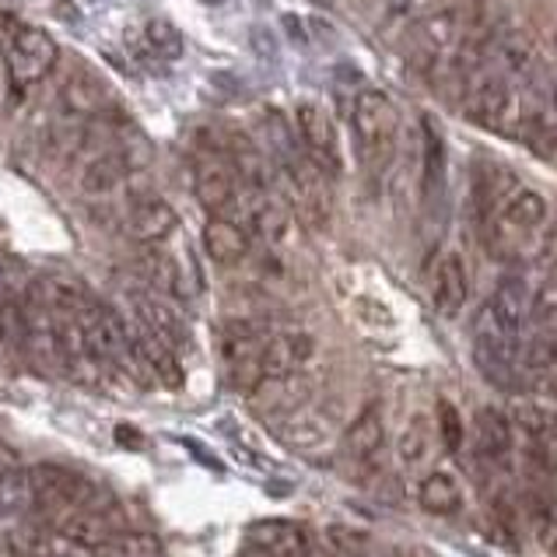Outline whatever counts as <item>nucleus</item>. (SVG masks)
Returning <instances> with one entry per match:
<instances>
[{"label":"nucleus","instance_id":"6","mask_svg":"<svg viewBox=\"0 0 557 557\" xmlns=\"http://www.w3.org/2000/svg\"><path fill=\"white\" fill-rule=\"evenodd\" d=\"M28 484H32V508L50 512L53 522L95 502V484L88 476L60 463L28 467Z\"/></svg>","mask_w":557,"mask_h":557},{"label":"nucleus","instance_id":"18","mask_svg":"<svg viewBox=\"0 0 557 557\" xmlns=\"http://www.w3.org/2000/svg\"><path fill=\"white\" fill-rule=\"evenodd\" d=\"M180 218L172 211V203H165L162 197H145L131 207V214H126V232H131L134 243L140 246H158L165 243V238L176 232Z\"/></svg>","mask_w":557,"mask_h":557},{"label":"nucleus","instance_id":"4","mask_svg":"<svg viewBox=\"0 0 557 557\" xmlns=\"http://www.w3.org/2000/svg\"><path fill=\"white\" fill-rule=\"evenodd\" d=\"M351 131L364 169H386L400 137V109L386 91L369 88L351 106Z\"/></svg>","mask_w":557,"mask_h":557},{"label":"nucleus","instance_id":"17","mask_svg":"<svg viewBox=\"0 0 557 557\" xmlns=\"http://www.w3.org/2000/svg\"><path fill=\"white\" fill-rule=\"evenodd\" d=\"M131 306H134V312L140 315V320H145L158 333V337L169 341L180 351V344L189 337V330H186L183 312L172 306L165 295H158L151 288H134L131 292Z\"/></svg>","mask_w":557,"mask_h":557},{"label":"nucleus","instance_id":"10","mask_svg":"<svg viewBox=\"0 0 557 557\" xmlns=\"http://www.w3.org/2000/svg\"><path fill=\"white\" fill-rule=\"evenodd\" d=\"M295 134L301 140V148H306L315 162H320L333 180L344 172V148H341V131L333 116L320 102H298L295 106Z\"/></svg>","mask_w":557,"mask_h":557},{"label":"nucleus","instance_id":"16","mask_svg":"<svg viewBox=\"0 0 557 557\" xmlns=\"http://www.w3.org/2000/svg\"><path fill=\"white\" fill-rule=\"evenodd\" d=\"M53 527H57L63 536H67L71 544H77V547L88 550V554H95L99 547H106L116 533H123L120 516L102 512V508H95V502H91L88 508H77V512L57 519Z\"/></svg>","mask_w":557,"mask_h":557},{"label":"nucleus","instance_id":"7","mask_svg":"<svg viewBox=\"0 0 557 557\" xmlns=\"http://www.w3.org/2000/svg\"><path fill=\"white\" fill-rule=\"evenodd\" d=\"M123 330H126V341H131V355H134V369L140 375H148L162 386H183V369H180V355L176 347L169 341H162L158 333L140 320L137 312L123 315Z\"/></svg>","mask_w":557,"mask_h":557},{"label":"nucleus","instance_id":"22","mask_svg":"<svg viewBox=\"0 0 557 557\" xmlns=\"http://www.w3.org/2000/svg\"><path fill=\"white\" fill-rule=\"evenodd\" d=\"M522 145H527L536 158L544 162H554L557 158V109H554V95L536 106H527L519 123V134H516Z\"/></svg>","mask_w":557,"mask_h":557},{"label":"nucleus","instance_id":"38","mask_svg":"<svg viewBox=\"0 0 557 557\" xmlns=\"http://www.w3.org/2000/svg\"><path fill=\"white\" fill-rule=\"evenodd\" d=\"M203 4H221V0H203Z\"/></svg>","mask_w":557,"mask_h":557},{"label":"nucleus","instance_id":"8","mask_svg":"<svg viewBox=\"0 0 557 557\" xmlns=\"http://www.w3.org/2000/svg\"><path fill=\"white\" fill-rule=\"evenodd\" d=\"M4 63H8L11 82L18 85V88L36 85V82H42V77L53 71L57 42H53L50 32L39 28V25H14V36H11Z\"/></svg>","mask_w":557,"mask_h":557},{"label":"nucleus","instance_id":"23","mask_svg":"<svg viewBox=\"0 0 557 557\" xmlns=\"http://www.w3.org/2000/svg\"><path fill=\"white\" fill-rule=\"evenodd\" d=\"M516 180L512 172H505L502 165H481L473 172V207L481 214V225L498 211V207L516 194Z\"/></svg>","mask_w":557,"mask_h":557},{"label":"nucleus","instance_id":"36","mask_svg":"<svg viewBox=\"0 0 557 557\" xmlns=\"http://www.w3.org/2000/svg\"><path fill=\"white\" fill-rule=\"evenodd\" d=\"M11 36H14V25H11V18H8V14H0V60L8 57Z\"/></svg>","mask_w":557,"mask_h":557},{"label":"nucleus","instance_id":"28","mask_svg":"<svg viewBox=\"0 0 557 557\" xmlns=\"http://www.w3.org/2000/svg\"><path fill=\"white\" fill-rule=\"evenodd\" d=\"M519 508L536 544L547 554H557V502L547 495H527L519 502Z\"/></svg>","mask_w":557,"mask_h":557},{"label":"nucleus","instance_id":"34","mask_svg":"<svg viewBox=\"0 0 557 557\" xmlns=\"http://www.w3.org/2000/svg\"><path fill=\"white\" fill-rule=\"evenodd\" d=\"M536 267L540 270H557V221H550V225L540 232V238H536Z\"/></svg>","mask_w":557,"mask_h":557},{"label":"nucleus","instance_id":"20","mask_svg":"<svg viewBox=\"0 0 557 557\" xmlns=\"http://www.w3.org/2000/svg\"><path fill=\"white\" fill-rule=\"evenodd\" d=\"M11 557H91L77 544H71L57 527H18L8 533Z\"/></svg>","mask_w":557,"mask_h":557},{"label":"nucleus","instance_id":"1","mask_svg":"<svg viewBox=\"0 0 557 557\" xmlns=\"http://www.w3.org/2000/svg\"><path fill=\"white\" fill-rule=\"evenodd\" d=\"M267 137H270V148H274L281 176L288 180L295 211L301 214L306 225L326 228L333 218V176L301 148L298 134H292L288 126H284V120L274 113L267 116Z\"/></svg>","mask_w":557,"mask_h":557},{"label":"nucleus","instance_id":"3","mask_svg":"<svg viewBox=\"0 0 557 557\" xmlns=\"http://www.w3.org/2000/svg\"><path fill=\"white\" fill-rule=\"evenodd\" d=\"M476 22H481V18H476V4H445V8H435L432 14H424L418 25H410L407 60L421 74H428L435 82L445 63H449L459 53V46L467 42V36L473 32Z\"/></svg>","mask_w":557,"mask_h":557},{"label":"nucleus","instance_id":"37","mask_svg":"<svg viewBox=\"0 0 557 557\" xmlns=\"http://www.w3.org/2000/svg\"><path fill=\"white\" fill-rule=\"evenodd\" d=\"M309 4H315V8H330V0H309Z\"/></svg>","mask_w":557,"mask_h":557},{"label":"nucleus","instance_id":"5","mask_svg":"<svg viewBox=\"0 0 557 557\" xmlns=\"http://www.w3.org/2000/svg\"><path fill=\"white\" fill-rule=\"evenodd\" d=\"M522 113H527V106H522V91L512 85V77L484 74L473 77L463 91V116L484 131L519 134Z\"/></svg>","mask_w":557,"mask_h":557},{"label":"nucleus","instance_id":"13","mask_svg":"<svg viewBox=\"0 0 557 557\" xmlns=\"http://www.w3.org/2000/svg\"><path fill=\"white\" fill-rule=\"evenodd\" d=\"M315 355V337L309 330H281L267 341V355H263V375L267 382H284L295 379Z\"/></svg>","mask_w":557,"mask_h":557},{"label":"nucleus","instance_id":"9","mask_svg":"<svg viewBox=\"0 0 557 557\" xmlns=\"http://www.w3.org/2000/svg\"><path fill=\"white\" fill-rule=\"evenodd\" d=\"M267 333L252 323H232L221 341V355H225V369L235 389H257L263 375V355H267Z\"/></svg>","mask_w":557,"mask_h":557},{"label":"nucleus","instance_id":"14","mask_svg":"<svg viewBox=\"0 0 557 557\" xmlns=\"http://www.w3.org/2000/svg\"><path fill=\"white\" fill-rule=\"evenodd\" d=\"M533 298H536V288L527 281V274H508L495 295L487 298V312L495 315V320L512 330L516 337H527V326L533 323Z\"/></svg>","mask_w":557,"mask_h":557},{"label":"nucleus","instance_id":"2","mask_svg":"<svg viewBox=\"0 0 557 557\" xmlns=\"http://www.w3.org/2000/svg\"><path fill=\"white\" fill-rule=\"evenodd\" d=\"M547 228V200L536 189L519 186L481 225V246L491 260L508 263L527 252Z\"/></svg>","mask_w":557,"mask_h":557},{"label":"nucleus","instance_id":"21","mask_svg":"<svg viewBox=\"0 0 557 557\" xmlns=\"http://www.w3.org/2000/svg\"><path fill=\"white\" fill-rule=\"evenodd\" d=\"M252 238L246 225H238L232 218H211L203 225V252L211 257L218 267H235L249 257Z\"/></svg>","mask_w":557,"mask_h":557},{"label":"nucleus","instance_id":"15","mask_svg":"<svg viewBox=\"0 0 557 557\" xmlns=\"http://www.w3.org/2000/svg\"><path fill=\"white\" fill-rule=\"evenodd\" d=\"M473 453H476V463L487 470H498L508 463V456H512V418H508L505 410H498V407L476 410Z\"/></svg>","mask_w":557,"mask_h":557},{"label":"nucleus","instance_id":"24","mask_svg":"<svg viewBox=\"0 0 557 557\" xmlns=\"http://www.w3.org/2000/svg\"><path fill=\"white\" fill-rule=\"evenodd\" d=\"M424 140H421V194L424 200H438L445 189V140L435 120H424Z\"/></svg>","mask_w":557,"mask_h":557},{"label":"nucleus","instance_id":"11","mask_svg":"<svg viewBox=\"0 0 557 557\" xmlns=\"http://www.w3.org/2000/svg\"><path fill=\"white\" fill-rule=\"evenodd\" d=\"M424 284L438 315H449L453 320V315L463 312L470 301V267L463 260V252H456V249L438 252L432 267H428Z\"/></svg>","mask_w":557,"mask_h":557},{"label":"nucleus","instance_id":"12","mask_svg":"<svg viewBox=\"0 0 557 557\" xmlns=\"http://www.w3.org/2000/svg\"><path fill=\"white\" fill-rule=\"evenodd\" d=\"M274 435L292 449H320L337 435V418L323 404H301L274 418Z\"/></svg>","mask_w":557,"mask_h":557},{"label":"nucleus","instance_id":"25","mask_svg":"<svg viewBox=\"0 0 557 557\" xmlns=\"http://www.w3.org/2000/svg\"><path fill=\"white\" fill-rule=\"evenodd\" d=\"M60 106L74 116H99L109 106V95H106L99 77L77 71L60 85Z\"/></svg>","mask_w":557,"mask_h":557},{"label":"nucleus","instance_id":"26","mask_svg":"<svg viewBox=\"0 0 557 557\" xmlns=\"http://www.w3.org/2000/svg\"><path fill=\"white\" fill-rule=\"evenodd\" d=\"M126 176H131V169H126L120 151L95 154L82 172V194L85 197H109L123 186Z\"/></svg>","mask_w":557,"mask_h":557},{"label":"nucleus","instance_id":"35","mask_svg":"<svg viewBox=\"0 0 557 557\" xmlns=\"http://www.w3.org/2000/svg\"><path fill=\"white\" fill-rule=\"evenodd\" d=\"M536 456H540V463H544L547 470H554V473H557V438H547V442L536 449Z\"/></svg>","mask_w":557,"mask_h":557},{"label":"nucleus","instance_id":"30","mask_svg":"<svg viewBox=\"0 0 557 557\" xmlns=\"http://www.w3.org/2000/svg\"><path fill=\"white\" fill-rule=\"evenodd\" d=\"M145 46L158 60H180L183 57V36L180 28L165 18H151L145 25Z\"/></svg>","mask_w":557,"mask_h":557},{"label":"nucleus","instance_id":"27","mask_svg":"<svg viewBox=\"0 0 557 557\" xmlns=\"http://www.w3.org/2000/svg\"><path fill=\"white\" fill-rule=\"evenodd\" d=\"M418 498H421L424 512H432V516H456L459 508H463V487H459V481H456L453 473L432 470L421 481Z\"/></svg>","mask_w":557,"mask_h":557},{"label":"nucleus","instance_id":"29","mask_svg":"<svg viewBox=\"0 0 557 557\" xmlns=\"http://www.w3.org/2000/svg\"><path fill=\"white\" fill-rule=\"evenodd\" d=\"M91 557H165V547L158 544V536H151V533L123 530L109 540L106 547L95 550Z\"/></svg>","mask_w":557,"mask_h":557},{"label":"nucleus","instance_id":"19","mask_svg":"<svg viewBox=\"0 0 557 557\" xmlns=\"http://www.w3.org/2000/svg\"><path fill=\"white\" fill-rule=\"evenodd\" d=\"M382 445H386V421H382V407L372 404L344 428L341 453L344 459H355V463H369V459L382 453Z\"/></svg>","mask_w":557,"mask_h":557},{"label":"nucleus","instance_id":"32","mask_svg":"<svg viewBox=\"0 0 557 557\" xmlns=\"http://www.w3.org/2000/svg\"><path fill=\"white\" fill-rule=\"evenodd\" d=\"M400 459L404 463H418V459L428 456V421L424 418H413L407 428H404V435H400Z\"/></svg>","mask_w":557,"mask_h":557},{"label":"nucleus","instance_id":"31","mask_svg":"<svg viewBox=\"0 0 557 557\" xmlns=\"http://www.w3.org/2000/svg\"><path fill=\"white\" fill-rule=\"evenodd\" d=\"M533 323H540L544 333H557V270L544 277L533 298Z\"/></svg>","mask_w":557,"mask_h":557},{"label":"nucleus","instance_id":"33","mask_svg":"<svg viewBox=\"0 0 557 557\" xmlns=\"http://www.w3.org/2000/svg\"><path fill=\"white\" fill-rule=\"evenodd\" d=\"M435 413H438V432H442L445 449L459 453V445H463V418H459V410L449 400H438Z\"/></svg>","mask_w":557,"mask_h":557}]
</instances>
